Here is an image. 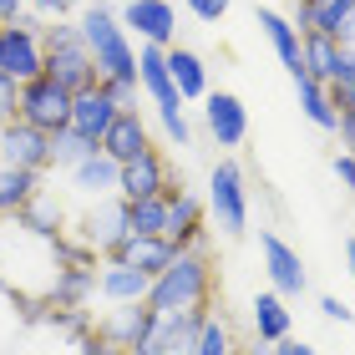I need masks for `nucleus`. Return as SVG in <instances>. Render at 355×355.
<instances>
[{
    "label": "nucleus",
    "instance_id": "43",
    "mask_svg": "<svg viewBox=\"0 0 355 355\" xmlns=\"http://www.w3.org/2000/svg\"><path fill=\"white\" fill-rule=\"evenodd\" d=\"M0 137H6V122H0Z\"/></svg>",
    "mask_w": 355,
    "mask_h": 355
},
{
    "label": "nucleus",
    "instance_id": "19",
    "mask_svg": "<svg viewBox=\"0 0 355 355\" xmlns=\"http://www.w3.org/2000/svg\"><path fill=\"white\" fill-rule=\"evenodd\" d=\"M107 259H127L132 269H142V274H163L173 259H178V244L168 234H127L117 249L107 254Z\"/></svg>",
    "mask_w": 355,
    "mask_h": 355
},
{
    "label": "nucleus",
    "instance_id": "41",
    "mask_svg": "<svg viewBox=\"0 0 355 355\" xmlns=\"http://www.w3.org/2000/svg\"><path fill=\"white\" fill-rule=\"evenodd\" d=\"M345 259H350V279H355V239L345 244Z\"/></svg>",
    "mask_w": 355,
    "mask_h": 355
},
{
    "label": "nucleus",
    "instance_id": "34",
    "mask_svg": "<svg viewBox=\"0 0 355 355\" xmlns=\"http://www.w3.org/2000/svg\"><path fill=\"white\" fill-rule=\"evenodd\" d=\"M31 6H36L41 15H56V21H67L71 10H82V6H87V0H31Z\"/></svg>",
    "mask_w": 355,
    "mask_h": 355
},
{
    "label": "nucleus",
    "instance_id": "39",
    "mask_svg": "<svg viewBox=\"0 0 355 355\" xmlns=\"http://www.w3.org/2000/svg\"><path fill=\"white\" fill-rule=\"evenodd\" d=\"M335 132H340L345 153H355V112H340V127H335Z\"/></svg>",
    "mask_w": 355,
    "mask_h": 355
},
{
    "label": "nucleus",
    "instance_id": "27",
    "mask_svg": "<svg viewBox=\"0 0 355 355\" xmlns=\"http://www.w3.org/2000/svg\"><path fill=\"white\" fill-rule=\"evenodd\" d=\"M304 67H310V76H320L330 87L340 76V41L320 36V31H304Z\"/></svg>",
    "mask_w": 355,
    "mask_h": 355
},
{
    "label": "nucleus",
    "instance_id": "31",
    "mask_svg": "<svg viewBox=\"0 0 355 355\" xmlns=\"http://www.w3.org/2000/svg\"><path fill=\"white\" fill-rule=\"evenodd\" d=\"M239 340H234V325L223 315H208L203 330H198V345H193V355H234Z\"/></svg>",
    "mask_w": 355,
    "mask_h": 355
},
{
    "label": "nucleus",
    "instance_id": "22",
    "mask_svg": "<svg viewBox=\"0 0 355 355\" xmlns=\"http://www.w3.org/2000/svg\"><path fill=\"white\" fill-rule=\"evenodd\" d=\"M168 71H173V82H178V92H183V102H203L208 92V61L193 51V46H168Z\"/></svg>",
    "mask_w": 355,
    "mask_h": 355
},
{
    "label": "nucleus",
    "instance_id": "25",
    "mask_svg": "<svg viewBox=\"0 0 355 355\" xmlns=\"http://www.w3.org/2000/svg\"><path fill=\"white\" fill-rule=\"evenodd\" d=\"M249 320H254V335H259L264 345H274V340H284L289 335V304H284V295L279 289H264V295H254V304H249Z\"/></svg>",
    "mask_w": 355,
    "mask_h": 355
},
{
    "label": "nucleus",
    "instance_id": "21",
    "mask_svg": "<svg viewBox=\"0 0 355 355\" xmlns=\"http://www.w3.org/2000/svg\"><path fill=\"white\" fill-rule=\"evenodd\" d=\"M259 31H264V41L274 46V56L284 61V71L289 76H300V71H310L304 67V36H300V26L289 21V15H279V10H259Z\"/></svg>",
    "mask_w": 355,
    "mask_h": 355
},
{
    "label": "nucleus",
    "instance_id": "38",
    "mask_svg": "<svg viewBox=\"0 0 355 355\" xmlns=\"http://www.w3.org/2000/svg\"><path fill=\"white\" fill-rule=\"evenodd\" d=\"M274 355H320V350L304 345V340H295V335H284V340H274Z\"/></svg>",
    "mask_w": 355,
    "mask_h": 355
},
{
    "label": "nucleus",
    "instance_id": "35",
    "mask_svg": "<svg viewBox=\"0 0 355 355\" xmlns=\"http://www.w3.org/2000/svg\"><path fill=\"white\" fill-rule=\"evenodd\" d=\"M320 315H325V320H340V325H350V304L340 300V295H325V300H320Z\"/></svg>",
    "mask_w": 355,
    "mask_h": 355
},
{
    "label": "nucleus",
    "instance_id": "26",
    "mask_svg": "<svg viewBox=\"0 0 355 355\" xmlns=\"http://www.w3.org/2000/svg\"><path fill=\"white\" fill-rule=\"evenodd\" d=\"M36 188H41V173H31V168H10V163H0V218H10V214H21V208L36 198Z\"/></svg>",
    "mask_w": 355,
    "mask_h": 355
},
{
    "label": "nucleus",
    "instance_id": "32",
    "mask_svg": "<svg viewBox=\"0 0 355 355\" xmlns=\"http://www.w3.org/2000/svg\"><path fill=\"white\" fill-rule=\"evenodd\" d=\"M15 112H21V82L0 71V122H15Z\"/></svg>",
    "mask_w": 355,
    "mask_h": 355
},
{
    "label": "nucleus",
    "instance_id": "40",
    "mask_svg": "<svg viewBox=\"0 0 355 355\" xmlns=\"http://www.w3.org/2000/svg\"><path fill=\"white\" fill-rule=\"evenodd\" d=\"M21 15V0H0V21H15Z\"/></svg>",
    "mask_w": 355,
    "mask_h": 355
},
{
    "label": "nucleus",
    "instance_id": "16",
    "mask_svg": "<svg viewBox=\"0 0 355 355\" xmlns=\"http://www.w3.org/2000/svg\"><path fill=\"white\" fill-rule=\"evenodd\" d=\"M117 112H122V102H117L102 82H96L92 92H76V96H71V122H67V127H76V132L92 137V142H102Z\"/></svg>",
    "mask_w": 355,
    "mask_h": 355
},
{
    "label": "nucleus",
    "instance_id": "20",
    "mask_svg": "<svg viewBox=\"0 0 355 355\" xmlns=\"http://www.w3.org/2000/svg\"><path fill=\"white\" fill-rule=\"evenodd\" d=\"M148 148H153V137H148V122H142V112H137V107H122L117 117H112L107 137H102V153L112 157V163H132V157L148 153Z\"/></svg>",
    "mask_w": 355,
    "mask_h": 355
},
{
    "label": "nucleus",
    "instance_id": "5",
    "mask_svg": "<svg viewBox=\"0 0 355 355\" xmlns=\"http://www.w3.org/2000/svg\"><path fill=\"white\" fill-rule=\"evenodd\" d=\"M208 214H214L223 239H239L249 229V188H244V168L234 157H218L208 173Z\"/></svg>",
    "mask_w": 355,
    "mask_h": 355
},
{
    "label": "nucleus",
    "instance_id": "24",
    "mask_svg": "<svg viewBox=\"0 0 355 355\" xmlns=\"http://www.w3.org/2000/svg\"><path fill=\"white\" fill-rule=\"evenodd\" d=\"M71 173V188L82 193V198H107V193H117V173H122V163H112V157L96 148L92 157H82L76 168H67Z\"/></svg>",
    "mask_w": 355,
    "mask_h": 355
},
{
    "label": "nucleus",
    "instance_id": "4",
    "mask_svg": "<svg viewBox=\"0 0 355 355\" xmlns=\"http://www.w3.org/2000/svg\"><path fill=\"white\" fill-rule=\"evenodd\" d=\"M41 41H46V76L61 82L71 96H76V92H92L96 82H102V71H96V61H92V51H87L82 26L56 21V26L41 31Z\"/></svg>",
    "mask_w": 355,
    "mask_h": 355
},
{
    "label": "nucleus",
    "instance_id": "42",
    "mask_svg": "<svg viewBox=\"0 0 355 355\" xmlns=\"http://www.w3.org/2000/svg\"><path fill=\"white\" fill-rule=\"evenodd\" d=\"M249 355H274V350H249Z\"/></svg>",
    "mask_w": 355,
    "mask_h": 355
},
{
    "label": "nucleus",
    "instance_id": "36",
    "mask_svg": "<svg viewBox=\"0 0 355 355\" xmlns=\"http://www.w3.org/2000/svg\"><path fill=\"white\" fill-rule=\"evenodd\" d=\"M330 96H335L340 112H355V76H350V82H330Z\"/></svg>",
    "mask_w": 355,
    "mask_h": 355
},
{
    "label": "nucleus",
    "instance_id": "13",
    "mask_svg": "<svg viewBox=\"0 0 355 355\" xmlns=\"http://www.w3.org/2000/svg\"><path fill=\"white\" fill-rule=\"evenodd\" d=\"M259 254H264V274H269V284L279 289L284 300H300V295H304V284H310V274H304V259H300V254L289 249L279 234H259Z\"/></svg>",
    "mask_w": 355,
    "mask_h": 355
},
{
    "label": "nucleus",
    "instance_id": "1",
    "mask_svg": "<svg viewBox=\"0 0 355 355\" xmlns=\"http://www.w3.org/2000/svg\"><path fill=\"white\" fill-rule=\"evenodd\" d=\"M208 295H214V264H208L203 244H193V249H178V259L163 274H153L148 304L157 315H178L193 304H208Z\"/></svg>",
    "mask_w": 355,
    "mask_h": 355
},
{
    "label": "nucleus",
    "instance_id": "23",
    "mask_svg": "<svg viewBox=\"0 0 355 355\" xmlns=\"http://www.w3.org/2000/svg\"><path fill=\"white\" fill-rule=\"evenodd\" d=\"M295 96H300V112L320 127V132H335V127H340V107H335V96H330V87L320 82V76L300 71L295 76Z\"/></svg>",
    "mask_w": 355,
    "mask_h": 355
},
{
    "label": "nucleus",
    "instance_id": "18",
    "mask_svg": "<svg viewBox=\"0 0 355 355\" xmlns=\"http://www.w3.org/2000/svg\"><path fill=\"white\" fill-rule=\"evenodd\" d=\"M153 289V274L132 269L127 259H102V269H96V295H102L107 304H132V300H148Z\"/></svg>",
    "mask_w": 355,
    "mask_h": 355
},
{
    "label": "nucleus",
    "instance_id": "12",
    "mask_svg": "<svg viewBox=\"0 0 355 355\" xmlns=\"http://www.w3.org/2000/svg\"><path fill=\"white\" fill-rule=\"evenodd\" d=\"M203 132L214 137V148H239L249 137V112L234 92H208L203 96Z\"/></svg>",
    "mask_w": 355,
    "mask_h": 355
},
{
    "label": "nucleus",
    "instance_id": "11",
    "mask_svg": "<svg viewBox=\"0 0 355 355\" xmlns=\"http://www.w3.org/2000/svg\"><path fill=\"white\" fill-rule=\"evenodd\" d=\"M0 163H10V168H31V173H46V168H56L51 163V132H41V127H31V122H6V137H0Z\"/></svg>",
    "mask_w": 355,
    "mask_h": 355
},
{
    "label": "nucleus",
    "instance_id": "6",
    "mask_svg": "<svg viewBox=\"0 0 355 355\" xmlns=\"http://www.w3.org/2000/svg\"><path fill=\"white\" fill-rule=\"evenodd\" d=\"M0 71L15 76V82H31V76L46 71V41L36 21H26V15L0 21Z\"/></svg>",
    "mask_w": 355,
    "mask_h": 355
},
{
    "label": "nucleus",
    "instance_id": "9",
    "mask_svg": "<svg viewBox=\"0 0 355 355\" xmlns=\"http://www.w3.org/2000/svg\"><path fill=\"white\" fill-rule=\"evenodd\" d=\"M117 21L127 26V36H137L142 46H173L178 41L173 0H127V6L117 10Z\"/></svg>",
    "mask_w": 355,
    "mask_h": 355
},
{
    "label": "nucleus",
    "instance_id": "8",
    "mask_svg": "<svg viewBox=\"0 0 355 355\" xmlns=\"http://www.w3.org/2000/svg\"><path fill=\"white\" fill-rule=\"evenodd\" d=\"M208 315H214V304H193V310H178V315H157V325L148 330V340H142L132 355H193Z\"/></svg>",
    "mask_w": 355,
    "mask_h": 355
},
{
    "label": "nucleus",
    "instance_id": "7",
    "mask_svg": "<svg viewBox=\"0 0 355 355\" xmlns=\"http://www.w3.org/2000/svg\"><path fill=\"white\" fill-rule=\"evenodd\" d=\"M15 117L41 127V132H61V127L71 122V92L41 71V76H31V82H21V112H15Z\"/></svg>",
    "mask_w": 355,
    "mask_h": 355
},
{
    "label": "nucleus",
    "instance_id": "33",
    "mask_svg": "<svg viewBox=\"0 0 355 355\" xmlns=\"http://www.w3.org/2000/svg\"><path fill=\"white\" fill-rule=\"evenodd\" d=\"M183 6L198 15V21H208V26H218L223 15H229V0H183Z\"/></svg>",
    "mask_w": 355,
    "mask_h": 355
},
{
    "label": "nucleus",
    "instance_id": "44",
    "mask_svg": "<svg viewBox=\"0 0 355 355\" xmlns=\"http://www.w3.org/2000/svg\"><path fill=\"white\" fill-rule=\"evenodd\" d=\"M234 355H249V350H234Z\"/></svg>",
    "mask_w": 355,
    "mask_h": 355
},
{
    "label": "nucleus",
    "instance_id": "30",
    "mask_svg": "<svg viewBox=\"0 0 355 355\" xmlns=\"http://www.w3.org/2000/svg\"><path fill=\"white\" fill-rule=\"evenodd\" d=\"M102 142H92V137H82L76 127H61V132H51V163L56 168H76L82 157H92Z\"/></svg>",
    "mask_w": 355,
    "mask_h": 355
},
{
    "label": "nucleus",
    "instance_id": "15",
    "mask_svg": "<svg viewBox=\"0 0 355 355\" xmlns=\"http://www.w3.org/2000/svg\"><path fill=\"white\" fill-rule=\"evenodd\" d=\"M157 325V310L148 300H132V304H112V310L96 320V330L107 335V340H117L127 355H132L142 340H148V330Z\"/></svg>",
    "mask_w": 355,
    "mask_h": 355
},
{
    "label": "nucleus",
    "instance_id": "28",
    "mask_svg": "<svg viewBox=\"0 0 355 355\" xmlns=\"http://www.w3.org/2000/svg\"><path fill=\"white\" fill-rule=\"evenodd\" d=\"M21 218L31 223V229H41V234L61 239V223H67V208H61V198H56L51 188H36V198H31V203L21 208Z\"/></svg>",
    "mask_w": 355,
    "mask_h": 355
},
{
    "label": "nucleus",
    "instance_id": "10",
    "mask_svg": "<svg viewBox=\"0 0 355 355\" xmlns=\"http://www.w3.org/2000/svg\"><path fill=\"white\" fill-rule=\"evenodd\" d=\"M82 229V244H92L96 254H112L127 239V198L122 193H107V198H92L87 218L76 223Z\"/></svg>",
    "mask_w": 355,
    "mask_h": 355
},
{
    "label": "nucleus",
    "instance_id": "17",
    "mask_svg": "<svg viewBox=\"0 0 355 355\" xmlns=\"http://www.w3.org/2000/svg\"><path fill=\"white\" fill-rule=\"evenodd\" d=\"M163 198H168V239H173V244L178 249H193V244H203V203L198 198H193V193L183 188V183H173L168 193H163Z\"/></svg>",
    "mask_w": 355,
    "mask_h": 355
},
{
    "label": "nucleus",
    "instance_id": "3",
    "mask_svg": "<svg viewBox=\"0 0 355 355\" xmlns=\"http://www.w3.org/2000/svg\"><path fill=\"white\" fill-rule=\"evenodd\" d=\"M82 36H87V51L96 61V71H102V82H127V87H137V51H132V41H127V26L112 15L107 6H92L82 21Z\"/></svg>",
    "mask_w": 355,
    "mask_h": 355
},
{
    "label": "nucleus",
    "instance_id": "2",
    "mask_svg": "<svg viewBox=\"0 0 355 355\" xmlns=\"http://www.w3.org/2000/svg\"><path fill=\"white\" fill-rule=\"evenodd\" d=\"M137 87L153 96L157 122H163L173 148H193V122L183 112V92H178L173 71H168V46H142L137 51Z\"/></svg>",
    "mask_w": 355,
    "mask_h": 355
},
{
    "label": "nucleus",
    "instance_id": "14",
    "mask_svg": "<svg viewBox=\"0 0 355 355\" xmlns=\"http://www.w3.org/2000/svg\"><path fill=\"white\" fill-rule=\"evenodd\" d=\"M168 188H173V173H168V157L157 148L137 153L132 163H122V173H117L122 198H157V193H168Z\"/></svg>",
    "mask_w": 355,
    "mask_h": 355
},
{
    "label": "nucleus",
    "instance_id": "29",
    "mask_svg": "<svg viewBox=\"0 0 355 355\" xmlns=\"http://www.w3.org/2000/svg\"><path fill=\"white\" fill-rule=\"evenodd\" d=\"M168 229V198H127V234H163Z\"/></svg>",
    "mask_w": 355,
    "mask_h": 355
},
{
    "label": "nucleus",
    "instance_id": "37",
    "mask_svg": "<svg viewBox=\"0 0 355 355\" xmlns=\"http://www.w3.org/2000/svg\"><path fill=\"white\" fill-rule=\"evenodd\" d=\"M335 178L355 193V153H335Z\"/></svg>",
    "mask_w": 355,
    "mask_h": 355
}]
</instances>
